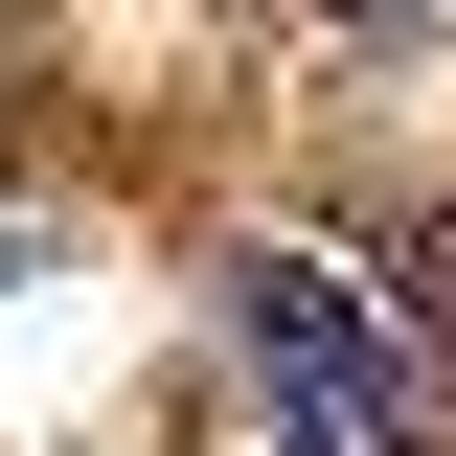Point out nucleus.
Returning a JSON list of instances; mask_svg holds the SVG:
<instances>
[{
  "label": "nucleus",
  "instance_id": "nucleus-1",
  "mask_svg": "<svg viewBox=\"0 0 456 456\" xmlns=\"http://www.w3.org/2000/svg\"><path fill=\"white\" fill-rule=\"evenodd\" d=\"M228 342H251L274 456H411V342H388V297H342L320 251H251V274H228Z\"/></svg>",
  "mask_w": 456,
  "mask_h": 456
},
{
  "label": "nucleus",
  "instance_id": "nucleus-2",
  "mask_svg": "<svg viewBox=\"0 0 456 456\" xmlns=\"http://www.w3.org/2000/svg\"><path fill=\"white\" fill-rule=\"evenodd\" d=\"M388 342H434V365H456V206H434V228L388 251Z\"/></svg>",
  "mask_w": 456,
  "mask_h": 456
},
{
  "label": "nucleus",
  "instance_id": "nucleus-3",
  "mask_svg": "<svg viewBox=\"0 0 456 456\" xmlns=\"http://www.w3.org/2000/svg\"><path fill=\"white\" fill-rule=\"evenodd\" d=\"M320 23H434V0H320Z\"/></svg>",
  "mask_w": 456,
  "mask_h": 456
}]
</instances>
